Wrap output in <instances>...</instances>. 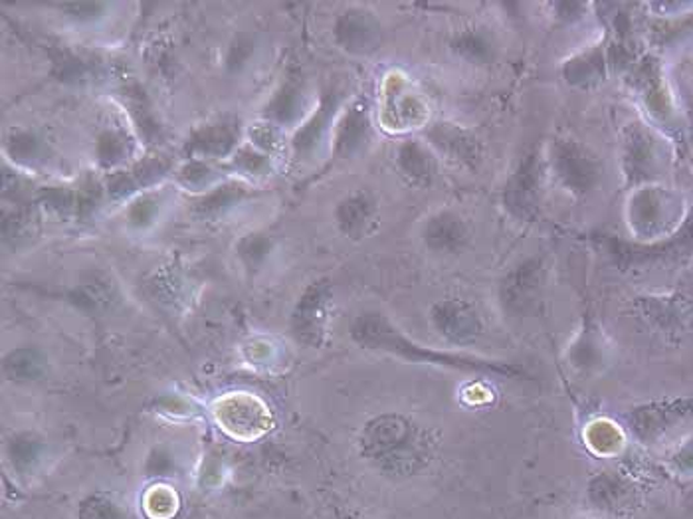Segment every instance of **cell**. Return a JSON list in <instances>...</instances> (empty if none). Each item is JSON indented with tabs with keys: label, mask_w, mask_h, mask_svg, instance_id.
<instances>
[{
	"label": "cell",
	"mask_w": 693,
	"mask_h": 519,
	"mask_svg": "<svg viewBox=\"0 0 693 519\" xmlns=\"http://www.w3.org/2000/svg\"><path fill=\"white\" fill-rule=\"evenodd\" d=\"M363 451L389 470H412L427 456L424 434L402 416H380L365 428Z\"/></svg>",
	"instance_id": "6da1fadb"
},
{
	"label": "cell",
	"mask_w": 693,
	"mask_h": 519,
	"mask_svg": "<svg viewBox=\"0 0 693 519\" xmlns=\"http://www.w3.org/2000/svg\"><path fill=\"white\" fill-rule=\"evenodd\" d=\"M353 337L359 346L370 347L389 351L395 356L405 357L418 363H434V366L456 367V369H492L502 371V367L492 366L482 359L474 357L454 356V353H438L428 351L422 347L412 343L410 339L402 336L397 327L390 324L389 319L380 314H365L353 324Z\"/></svg>",
	"instance_id": "7a4b0ae2"
},
{
	"label": "cell",
	"mask_w": 693,
	"mask_h": 519,
	"mask_svg": "<svg viewBox=\"0 0 693 519\" xmlns=\"http://www.w3.org/2000/svg\"><path fill=\"white\" fill-rule=\"evenodd\" d=\"M547 161L557 183L575 197H589L602 183L605 171L599 157L575 139L553 141Z\"/></svg>",
	"instance_id": "3957f363"
},
{
	"label": "cell",
	"mask_w": 693,
	"mask_h": 519,
	"mask_svg": "<svg viewBox=\"0 0 693 519\" xmlns=\"http://www.w3.org/2000/svg\"><path fill=\"white\" fill-rule=\"evenodd\" d=\"M607 251L612 260L620 266H654V264H668L675 260L685 258L693 254V211L690 219L678 231L668 236V241L655 242L650 246H632L627 242L610 239L607 241Z\"/></svg>",
	"instance_id": "277c9868"
},
{
	"label": "cell",
	"mask_w": 693,
	"mask_h": 519,
	"mask_svg": "<svg viewBox=\"0 0 693 519\" xmlns=\"http://www.w3.org/2000/svg\"><path fill=\"white\" fill-rule=\"evenodd\" d=\"M214 416L220 428L238 441H254L270 428L266 404L248 393L222 396L214 404Z\"/></svg>",
	"instance_id": "5b68a950"
},
{
	"label": "cell",
	"mask_w": 693,
	"mask_h": 519,
	"mask_svg": "<svg viewBox=\"0 0 693 519\" xmlns=\"http://www.w3.org/2000/svg\"><path fill=\"white\" fill-rule=\"evenodd\" d=\"M343 99L339 92L329 89L322 96L315 114L307 117L302 126L295 129L292 137V159L294 163H307L314 161L319 151L327 144L325 139L333 137V129L337 124V112L342 107Z\"/></svg>",
	"instance_id": "8992f818"
},
{
	"label": "cell",
	"mask_w": 693,
	"mask_h": 519,
	"mask_svg": "<svg viewBox=\"0 0 693 519\" xmlns=\"http://www.w3.org/2000/svg\"><path fill=\"white\" fill-rule=\"evenodd\" d=\"M332 304L329 282L319 279L305 288L292 314V331L304 346L317 347L324 341L327 311Z\"/></svg>",
	"instance_id": "52a82bcc"
},
{
	"label": "cell",
	"mask_w": 693,
	"mask_h": 519,
	"mask_svg": "<svg viewBox=\"0 0 693 519\" xmlns=\"http://www.w3.org/2000/svg\"><path fill=\"white\" fill-rule=\"evenodd\" d=\"M333 39L349 54L365 56L379 49L382 29L369 10L349 9L337 17L333 24Z\"/></svg>",
	"instance_id": "ba28073f"
},
{
	"label": "cell",
	"mask_w": 693,
	"mask_h": 519,
	"mask_svg": "<svg viewBox=\"0 0 693 519\" xmlns=\"http://www.w3.org/2000/svg\"><path fill=\"white\" fill-rule=\"evenodd\" d=\"M372 126H370L369 107L361 99L353 102L343 109L333 129L332 149L335 159H355L370 144Z\"/></svg>",
	"instance_id": "9c48e42d"
},
{
	"label": "cell",
	"mask_w": 693,
	"mask_h": 519,
	"mask_svg": "<svg viewBox=\"0 0 693 519\" xmlns=\"http://www.w3.org/2000/svg\"><path fill=\"white\" fill-rule=\"evenodd\" d=\"M542 202V163L535 155L527 159L513 173L512 181L505 187V206L515 219L529 221Z\"/></svg>",
	"instance_id": "30bf717a"
},
{
	"label": "cell",
	"mask_w": 693,
	"mask_h": 519,
	"mask_svg": "<svg viewBox=\"0 0 693 519\" xmlns=\"http://www.w3.org/2000/svg\"><path fill=\"white\" fill-rule=\"evenodd\" d=\"M171 173V163L162 157H147L141 163L134 165L125 171H114L105 179V193L112 202L127 201L129 197L161 183Z\"/></svg>",
	"instance_id": "8fae6325"
},
{
	"label": "cell",
	"mask_w": 693,
	"mask_h": 519,
	"mask_svg": "<svg viewBox=\"0 0 693 519\" xmlns=\"http://www.w3.org/2000/svg\"><path fill=\"white\" fill-rule=\"evenodd\" d=\"M238 139H240V134L234 121L207 124L192 131L187 141V151L190 153V159H202V161L227 159L237 153Z\"/></svg>",
	"instance_id": "7c38bea8"
},
{
	"label": "cell",
	"mask_w": 693,
	"mask_h": 519,
	"mask_svg": "<svg viewBox=\"0 0 693 519\" xmlns=\"http://www.w3.org/2000/svg\"><path fill=\"white\" fill-rule=\"evenodd\" d=\"M385 124L399 129L422 126L427 119V107L422 99L409 89L407 82L390 80L385 87Z\"/></svg>",
	"instance_id": "4fadbf2b"
},
{
	"label": "cell",
	"mask_w": 693,
	"mask_h": 519,
	"mask_svg": "<svg viewBox=\"0 0 693 519\" xmlns=\"http://www.w3.org/2000/svg\"><path fill=\"white\" fill-rule=\"evenodd\" d=\"M428 145L458 165L474 167L480 161V144L475 137L454 124H434L428 127Z\"/></svg>",
	"instance_id": "5bb4252c"
},
{
	"label": "cell",
	"mask_w": 693,
	"mask_h": 519,
	"mask_svg": "<svg viewBox=\"0 0 693 519\" xmlns=\"http://www.w3.org/2000/svg\"><path fill=\"white\" fill-rule=\"evenodd\" d=\"M422 239L432 252L456 254L468 244L470 232L456 212L440 211L424 222Z\"/></svg>",
	"instance_id": "9a60e30c"
},
{
	"label": "cell",
	"mask_w": 693,
	"mask_h": 519,
	"mask_svg": "<svg viewBox=\"0 0 693 519\" xmlns=\"http://www.w3.org/2000/svg\"><path fill=\"white\" fill-rule=\"evenodd\" d=\"M622 161L630 181H642L655 173L660 157L655 141L648 131L640 127H632L624 137L622 147Z\"/></svg>",
	"instance_id": "2e32d148"
},
{
	"label": "cell",
	"mask_w": 693,
	"mask_h": 519,
	"mask_svg": "<svg viewBox=\"0 0 693 519\" xmlns=\"http://www.w3.org/2000/svg\"><path fill=\"white\" fill-rule=\"evenodd\" d=\"M305 109V89L302 80L287 76L264 107V117L272 126L290 127L300 121Z\"/></svg>",
	"instance_id": "e0dca14e"
},
{
	"label": "cell",
	"mask_w": 693,
	"mask_h": 519,
	"mask_svg": "<svg viewBox=\"0 0 693 519\" xmlns=\"http://www.w3.org/2000/svg\"><path fill=\"white\" fill-rule=\"evenodd\" d=\"M377 216V202L369 193L345 197L335 209V222L347 239H363Z\"/></svg>",
	"instance_id": "ac0fdd59"
},
{
	"label": "cell",
	"mask_w": 693,
	"mask_h": 519,
	"mask_svg": "<svg viewBox=\"0 0 693 519\" xmlns=\"http://www.w3.org/2000/svg\"><path fill=\"white\" fill-rule=\"evenodd\" d=\"M397 167L409 183L427 187L434 181L438 161L434 151L420 141H402L397 149Z\"/></svg>",
	"instance_id": "d6986e66"
},
{
	"label": "cell",
	"mask_w": 693,
	"mask_h": 519,
	"mask_svg": "<svg viewBox=\"0 0 693 519\" xmlns=\"http://www.w3.org/2000/svg\"><path fill=\"white\" fill-rule=\"evenodd\" d=\"M254 191L244 183H220L210 189L209 193L202 194L199 201L192 204V212L204 219V221H214L220 219L222 214L232 211L238 204L252 199Z\"/></svg>",
	"instance_id": "ffe728a7"
},
{
	"label": "cell",
	"mask_w": 693,
	"mask_h": 519,
	"mask_svg": "<svg viewBox=\"0 0 693 519\" xmlns=\"http://www.w3.org/2000/svg\"><path fill=\"white\" fill-rule=\"evenodd\" d=\"M543 284V262L539 258L525 260L515 266L504 282V298L513 306H527L539 296Z\"/></svg>",
	"instance_id": "44dd1931"
},
{
	"label": "cell",
	"mask_w": 693,
	"mask_h": 519,
	"mask_svg": "<svg viewBox=\"0 0 693 519\" xmlns=\"http://www.w3.org/2000/svg\"><path fill=\"white\" fill-rule=\"evenodd\" d=\"M124 102L132 121H134L137 131L143 137V141L151 145L159 144L162 139V127L157 116H155V112H153L149 97L145 96L141 87L137 86V84L125 86Z\"/></svg>",
	"instance_id": "7402d4cb"
},
{
	"label": "cell",
	"mask_w": 693,
	"mask_h": 519,
	"mask_svg": "<svg viewBox=\"0 0 693 519\" xmlns=\"http://www.w3.org/2000/svg\"><path fill=\"white\" fill-rule=\"evenodd\" d=\"M432 319L438 329L450 337L462 341L465 337H472L477 329V318L474 311L460 304V301H442L432 311Z\"/></svg>",
	"instance_id": "603a6c76"
},
{
	"label": "cell",
	"mask_w": 693,
	"mask_h": 519,
	"mask_svg": "<svg viewBox=\"0 0 693 519\" xmlns=\"http://www.w3.org/2000/svg\"><path fill=\"white\" fill-rule=\"evenodd\" d=\"M4 151L14 163L22 165V167H34V165L42 163L46 159L48 147L44 139L34 131L17 129L7 137Z\"/></svg>",
	"instance_id": "cb8c5ba5"
},
{
	"label": "cell",
	"mask_w": 693,
	"mask_h": 519,
	"mask_svg": "<svg viewBox=\"0 0 693 519\" xmlns=\"http://www.w3.org/2000/svg\"><path fill=\"white\" fill-rule=\"evenodd\" d=\"M132 151L134 145L119 129H105L95 139V159L105 171H112L124 165L132 157Z\"/></svg>",
	"instance_id": "d4e9b609"
},
{
	"label": "cell",
	"mask_w": 693,
	"mask_h": 519,
	"mask_svg": "<svg viewBox=\"0 0 693 519\" xmlns=\"http://www.w3.org/2000/svg\"><path fill=\"white\" fill-rule=\"evenodd\" d=\"M46 371V357L39 349H17L4 359V373L10 381H39Z\"/></svg>",
	"instance_id": "484cf974"
},
{
	"label": "cell",
	"mask_w": 693,
	"mask_h": 519,
	"mask_svg": "<svg viewBox=\"0 0 693 519\" xmlns=\"http://www.w3.org/2000/svg\"><path fill=\"white\" fill-rule=\"evenodd\" d=\"M452 50L460 59L472 64H487L495 56L494 40L490 39L482 30H464L452 40Z\"/></svg>",
	"instance_id": "4316f807"
},
{
	"label": "cell",
	"mask_w": 693,
	"mask_h": 519,
	"mask_svg": "<svg viewBox=\"0 0 693 519\" xmlns=\"http://www.w3.org/2000/svg\"><path fill=\"white\" fill-rule=\"evenodd\" d=\"M177 183L189 189L192 193H209L210 189H214L219 183V171L202 159H190L182 165L181 169H177Z\"/></svg>",
	"instance_id": "83f0119b"
},
{
	"label": "cell",
	"mask_w": 693,
	"mask_h": 519,
	"mask_svg": "<svg viewBox=\"0 0 693 519\" xmlns=\"http://www.w3.org/2000/svg\"><path fill=\"white\" fill-rule=\"evenodd\" d=\"M605 72V54L600 50L582 52L577 59L569 60L565 66V77L575 86H589L595 80H599Z\"/></svg>",
	"instance_id": "f1b7e54d"
},
{
	"label": "cell",
	"mask_w": 693,
	"mask_h": 519,
	"mask_svg": "<svg viewBox=\"0 0 693 519\" xmlns=\"http://www.w3.org/2000/svg\"><path fill=\"white\" fill-rule=\"evenodd\" d=\"M274 251V241L264 232H250L237 242V254L244 268L256 269L264 266L267 256Z\"/></svg>",
	"instance_id": "f546056e"
},
{
	"label": "cell",
	"mask_w": 693,
	"mask_h": 519,
	"mask_svg": "<svg viewBox=\"0 0 693 519\" xmlns=\"http://www.w3.org/2000/svg\"><path fill=\"white\" fill-rule=\"evenodd\" d=\"M52 66H54V74H56L57 80L66 82V84H82L94 72V67L86 59H82L66 49H57L56 52H52Z\"/></svg>",
	"instance_id": "4dcf8cb0"
},
{
	"label": "cell",
	"mask_w": 693,
	"mask_h": 519,
	"mask_svg": "<svg viewBox=\"0 0 693 519\" xmlns=\"http://www.w3.org/2000/svg\"><path fill=\"white\" fill-rule=\"evenodd\" d=\"M230 167L238 173L246 174V177H252V179L267 177L274 169L272 157L258 151L256 147H252V145L238 147L237 153L230 157Z\"/></svg>",
	"instance_id": "1f68e13d"
},
{
	"label": "cell",
	"mask_w": 693,
	"mask_h": 519,
	"mask_svg": "<svg viewBox=\"0 0 693 519\" xmlns=\"http://www.w3.org/2000/svg\"><path fill=\"white\" fill-rule=\"evenodd\" d=\"M36 201L50 214L66 221L70 216L76 219V191L67 187H42L36 193Z\"/></svg>",
	"instance_id": "d6a6232c"
},
{
	"label": "cell",
	"mask_w": 693,
	"mask_h": 519,
	"mask_svg": "<svg viewBox=\"0 0 693 519\" xmlns=\"http://www.w3.org/2000/svg\"><path fill=\"white\" fill-rule=\"evenodd\" d=\"M105 197V184L99 183L97 179L87 177L84 183L76 189V221L90 222L95 216V212L99 211Z\"/></svg>",
	"instance_id": "836d02e7"
},
{
	"label": "cell",
	"mask_w": 693,
	"mask_h": 519,
	"mask_svg": "<svg viewBox=\"0 0 693 519\" xmlns=\"http://www.w3.org/2000/svg\"><path fill=\"white\" fill-rule=\"evenodd\" d=\"M143 508H145L147 518L169 519L179 510V498L169 486H153L145 494Z\"/></svg>",
	"instance_id": "e575fe53"
},
{
	"label": "cell",
	"mask_w": 693,
	"mask_h": 519,
	"mask_svg": "<svg viewBox=\"0 0 693 519\" xmlns=\"http://www.w3.org/2000/svg\"><path fill=\"white\" fill-rule=\"evenodd\" d=\"M32 231H34V221L27 209H17L10 214H4L2 239L10 248H19L20 244H27L32 236Z\"/></svg>",
	"instance_id": "d590c367"
},
{
	"label": "cell",
	"mask_w": 693,
	"mask_h": 519,
	"mask_svg": "<svg viewBox=\"0 0 693 519\" xmlns=\"http://www.w3.org/2000/svg\"><path fill=\"white\" fill-rule=\"evenodd\" d=\"M159 209H161V204H159L157 197H153V194H141V197H137V199L129 204V209H127V222H129V226L135 229V231H147V229H151L155 221H157Z\"/></svg>",
	"instance_id": "8d00e7d4"
},
{
	"label": "cell",
	"mask_w": 693,
	"mask_h": 519,
	"mask_svg": "<svg viewBox=\"0 0 693 519\" xmlns=\"http://www.w3.org/2000/svg\"><path fill=\"white\" fill-rule=\"evenodd\" d=\"M10 460L20 472L32 470L34 464H39L42 454V444L34 441L29 434L17 436L9 446Z\"/></svg>",
	"instance_id": "74e56055"
},
{
	"label": "cell",
	"mask_w": 693,
	"mask_h": 519,
	"mask_svg": "<svg viewBox=\"0 0 693 519\" xmlns=\"http://www.w3.org/2000/svg\"><path fill=\"white\" fill-rule=\"evenodd\" d=\"M82 519H129L124 508H119V504H115L107 496H92L90 500L82 506Z\"/></svg>",
	"instance_id": "f35d334b"
},
{
	"label": "cell",
	"mask_w": 693,
	"mask_h": 519,
	"mask_svg": "<svg viewBox=\"0 0 693 519\" xmlns=\"http://www.w3.org/2000/svg\"><path fill=\"white\" fill-rule=\"evenodd\" d=\"M250 141L262 153L272 155L280 151V127L272 126L270 121L254 124L250 127Z\"/></svg>",
	"instance_id": "ab89813d"
},
{
	"label": "cell",
	"mask_w": 693,
	"mask_h": 519,
	"mask_svg": "<svg viewBox=\"0 0 693 519\" xmlns=\"http://www.w3.org/2000/svg\"><path fill=\"white\" fill-rule=\"evenodd\" d=\"M254 39L248 36V34H238L237 39L232 40V44L227 52V67L229 72H240L242 67L246 66L250 59L254 56Z\"/></svg>",
	"instance_id": "60d3db41"
},
{
	"label": "cell",
	"mask_w": 693,
	"mask_h": 519,
	"mask_svg": "<svg viewBox=\"0 0 693 519\" xmlns=\"http://www.w3.org/2000/svg\"><path fill=\"white\" fill-rule=\"evenodd\" d=\"M60 9L66 19L87 24V22L102 19L105 10H107V4L104 2H70V4H62Z\"/></svg>",
	"instance_id": "b9f144b4"
}]
</instances>
